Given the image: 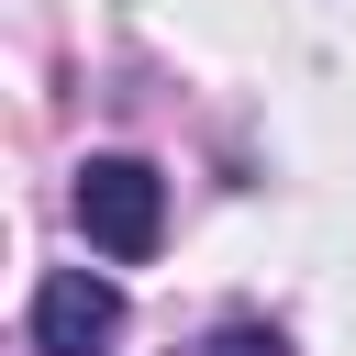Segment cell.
<instances>
[{
    "instance_id": "cell-3",
    "label": "cell",
    "mask_w": 356,
    "mask_h": 356,
    "mask_svg": "<svg viewBox=\"0 0 356 356\" xmlns=\"http://www.w3.org/2000/svg\"><path fill=\"white\" fill-rule=\"evenodd\" d=\"M200 356H289V334H278V323H222Z\"/></svg>"
},
{
    "instance_id": "cell-1",
    "label": "cell",
    "mask_w": 356,
    "mask_h": 356,
    "mask_svg": "<svg viewBox=\"0 0 356 356\" xmlns=\"http://www.w3.org/2000/svg\"><path fill=\"white\" fill-rule=\"evenodd\" d=\"M78 234L111 256V267H145L156 234H167V178L145 156H89L78 167Z\"/></svg>"
},
{
    "instance_id": "cell-2",
    "label": "cell",
    "mask_w": 356,
    "mask_h": 356,
    "mask_svg": "<svg viewBox=\"0 0 356 356\" xmlns=\"http://www.w3.org/2000/svg\"><path fill=\"white\" fill-rule=\"evenodd\" d=\"M122 345V289L100 267H56L33 289V356H111Z\"/></svg>"
}]
</instances>
